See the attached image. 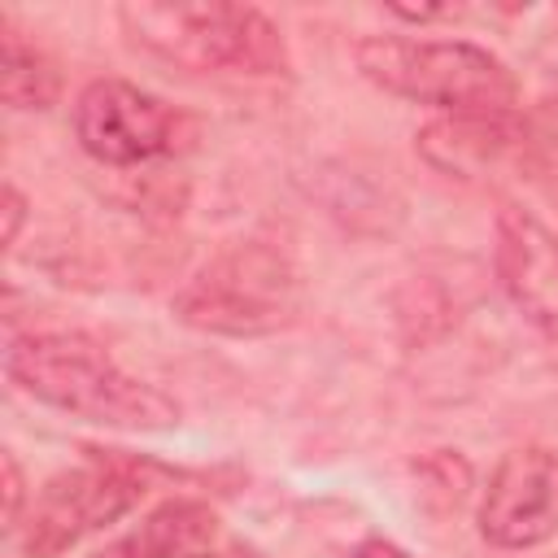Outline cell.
<instances>
[{
  "label": "cell",
  "mask_w": 558,
  "mask_h": 558,
  "mask_svg": "<svg viewBox=\"0 0 558 558\" xmlns=\"http://www.w3.org/2000/svg\"><path fill=\"white\" fill-rule=\"evenodd\" d=\"M480 532L497 549H532L558 536V453L541 445L510 449L488 475Z\"/></svg>",
  "instance_id": "obj_7"
},
{
  "label": "cell",
  "mask_w": 558,
  "mask_h": 558,
  "mask_svg": "<svg viewBox=\"0 0 558 558\" xmlns=\"http://www.w3.org/2000/svg\"><path fill=\"white\" fill-rule=\"evenodd\" d=\"M418 148L432 166L453 174L497 170L506 161H523L527 153V118L514 113H453L432 122L418 135Z\"/></svg>",
  "instance_id": "obj_9"
},
{
  "label": "cell",
  "mask_w": 558,
  "mask_h": 558,
  "mask_svg": "<svg viewBox=\"0 0 558 558\" xmlns=\"http://www.w3.org/2000/svg\"><path fill=\"white\" fill-rule=\"evenodd\" d=\"M126 35L187 70H283V39L266 13L248 4H122Z\"/></svg>",
  "instance_id": "obj_3"
},
{
  "label": "cell",
  "mask_w": 558,
  "mask_h": 558,
  "mask_svg": "<svg viewBox=\"0 0 558 558\" xmlns=\"http://www.w3.org/2000/svg\"><path fill=\"white\" fill-rule=\"evenodd\" d=\"M144 497V480L122 466H83L52 475L22 527V554L26 558H61L70 545H78L87 532L122 519Z\"/></svg>",
  "instance_id": "obj_5"
},
{
  "label": "cell",
  "mask_w": 558,
  "mask_h": 558,
  "mask_svg": "<svg viewBox=\"0 0 558 558\" xmlns=\"http://www.w3.org/2000/svg\"><path fill=\"white\" fill-rule=\"evenodd\" d=\"M357 70L405 100L453 113H514L519 83L501 57L466 39H405L366 35L353 48Z\"/></svg>",
  "instance_id": "obj_2"
},
{
  "label": "cell",
  "mask_w": 558,
  "mask_h": 558,
  "mask_svg": "<svg viewBox=\"0 0 558 558\" xmlns=\"http://www.w3.org/2000/svg\"><path fill=\"white\" fill-rule=\"evenodd\" d=\"M183 323L222 336H262L296 314V279L270 248H231L214 257L179 296Z\"/></svg>",
  "instance_id": "obj_4"
},
{
  "label": "cell",
  "mask_w": 558,
  "mask_h": 558,
  "mask_svg": "<svg viewBox=\"0 0 558 558\" xmlns=\"http://www.w3.org/2000/svg\"><path fill=\"white\" fill-rule=\"evenodd\" d=\"M74 131L96 161L140 166L148 157H161L174 144V113L166 100H157L135 83L96 78L83 87L74 105Z\"/></svg>",
  "instance_id": "obj_6"
},
{
  "label": "cell",
  "mask_w": 558,
  "mask_h": 558,
  "mask_svg": "<svg viewBox=\"0 0 558 558\" xmlns=\"http://www.w3.org/2000/svg\"><path fill=\"white\" fill-rule=\"evenodd\" d=\"M22 218H26V201H22V192L9 183V187H4V231H0L4 248L17 240V227H22Z\"/></svg>",
  "instance_id": "obj_13"
},
{
  "label": "cell",
  "mask_w": 558,
  "mask_h": 558,
  "mask_svg": "<svg viewBox=\"0 0 558 558\" xmlns=\"http://www.w3.org/2000/svg\"><path fill=\"white\" fill-rule=\"evenodd\" d=\"M0 466H4V523L13 527L17 523V506H22V471H17L13 453H4Z\"/></svg>",
  "instance_id": "obj_12"
},
{
  "label": "cell",
  "mask_w": 558,
  "mask_h": 558,
  "mask_svg": "<svg viewBox=\"0 0 558 558\" xmlns=\"http://www.w3.org/2000/svg\"><path fill=\"white\" fill-rule=\"evenodd\" d=\"M57 65L22 44L17 31H4V57H0V92H4V105L9 109H48L57 100Z\"/></svg>",
  "instance_id": "obj_11"
},
{
  "label": "cell",
  "mask_w": 558,
  "mask_h": 558,
  "mask_svg": "<svg viewBox=\"0 0 558 558\" xmlns=\"http://www.w3.org/2000/svg\"><path fill=\"white\" fill-rule=\"evenodd\" d=\"M4 371L26 397L87 423L131 432H166L179 423L174 397L126 375L92 336L78 331H39L13 340Z\"/></svg>",
  "instance_id": "obj_1"
},
{
  "label": "cell",
  "mask_w": 558,
  "mask_h": 558,
  "mask_svg": "<svg viewBox=\"0 0 558 558\" xmlns=\"http://www.w3.org/2000/svg\"><path fill=\"white\" fill-rule=\"evenodd\" d=\"M493 262L506 296L523 310L536 331L558 344V235L536 214L501 205Z\"/></svg>",
  "instance_id": "obj_8"
},
{
  "label": "cell",
  "mask_w": 558,
  "mask_h": 558,
  "mask_svg": "<svg viewBox=\"0 0 558 558\" xmlns=\"http://www.w3.org/2000/svg\"><path fill=\"white\" fill-rule=\"evenodd\" d=\"M349 558H410L401 545H392V541H384V536H371V541H362Z\"/></svg>",
  "instance_id": "obj_14"
},
{
  "label": "cell",
  "mask_w": 558,
  "mask_h": 558,
  "mask_svg": "<svg viewBox=\"0 0 558 558\" xmlns=\"http://www.w3.org/2000/svg\"><path fill=\"white\" fill-rule=\"evenodd\" d=\"M214 510L201 501H166L135 532L118 536L92 558H192L214 536Z\"/></svg>",
  "instance_id": "obj_10"
}]
</instances>
